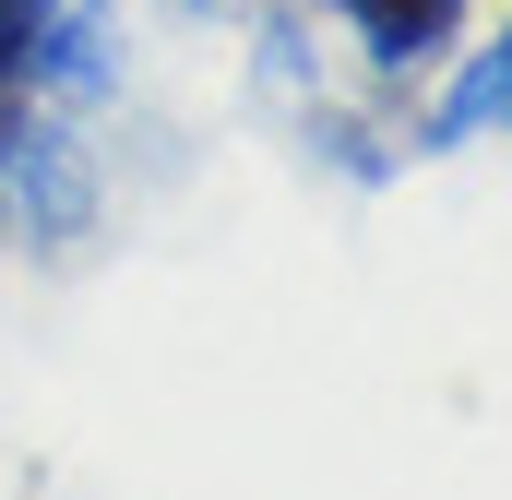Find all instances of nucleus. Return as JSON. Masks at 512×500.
Listing matches in <instances>:
<instances>
[{
    "label": "nucleus",
    "mask_w": 512,
    "mask_h": 500,
    "mask_svg": "<svg viewBox=\"0 0 512 500\" xmlns=\"http://www.w3.org/2000/svg\"><path fill=\"white\" fill-rule=\"evenodd\" d=\"M489 60H501V96H512V36H501V48H489Z\"/></svg>",
    "instance_id": "nucleus-3"
},
{
    "label": "nucleus",
    "mask_w": 512,
    "mask_h": 500,
    "mask_svg": "<svg viewBox=\"0 0 512 500\" xmlns=\"http://www.w3.org/2000/svg\"><path fill=\"white\" fill-rule=\"evenodd\" d=\"M96 24H72L60 0H0V167L24 155V108L60 84V72H84L96 84V60H72Z\"/></svg>",
    "instance_id": "nucleus-1"
},
{
    "label": "nucleus",
    "mask_w": 512,
    "mask_h": 500,
    "mask_svg": "<svg viewBox=\"0 0 512 500\" xmlns=\"http://www.w3.org/2000/svg\"><path fill=\"white\" fill-rule=\"evenodd\" d=\"M334 12L370 36V60H393V72H405V60H429V48L465 24V0H334Z\"/></svg>",
    "instance_id": "nucleus-2"
}]
</instances>
